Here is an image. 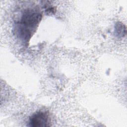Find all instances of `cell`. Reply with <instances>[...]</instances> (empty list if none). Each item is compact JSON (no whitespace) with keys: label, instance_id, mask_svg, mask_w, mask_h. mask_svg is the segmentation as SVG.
<instances>
[{"label":"cell","instance_id":"1","mask_svg":"<svg viewBox=\"0 0 127 127\" xmlns=\"http://www.w3.org/2000/svg\"><path fill=\"white\" fill-rule=\"evenodd\" d=\"M42 18V14L39 11L28 9L23 13L19 22L18 33V36L25 41H28L35 30Z\"/></svg>","mask_w":127,"mask_h":127},{"label":"cell","instance_id":"3","mask_svg":"<svg viewBox=\"0 0 127 127\" xmlns=\"http://www.w3.org/2000/svg\"><path fill=\"white\" fill-rule=\"evenodd\" d=\"M115 32L118 37H124L126 34V27L121 22H118L115 27Z\"/></svg>","mask_w":127,"mask_h":127},{"label":"cell","instance_id":"2","mask_svg":"<svg viewBox=\"0 0 127 127\" xmlns=\"http://www.w3.org/2000/svg\"><path fill=\"white\" fill-rule=\"evenodd\" d=\"M29 126L44 127L50 126V120L47 112L39 111L34 113L29 118Z\"/></svg>","mask_w":127,"mask_h":127}]
</instances>
